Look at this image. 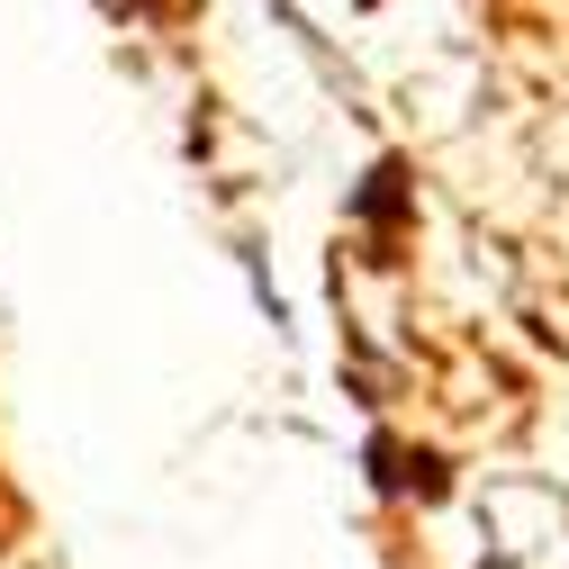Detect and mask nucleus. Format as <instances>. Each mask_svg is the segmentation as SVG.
Masks as SVG:
<instances>
[{
    "instance_id": "1",
    "label": "nucleus",
    "mask_w": 569,
    "mask_h": 569,
    "mask_svg": "<svg viewBox=\"0 0 569 569\" xmlns=\"http://www.w3.org/2000/svg\"><path fill=\"white\" fill-rule=\"evenodd\" d=\"M398 199H407V172H398V163H380V172H371V190H362V218H371V236H380V244H398Z\"/></svg>"
}]
</instances>
